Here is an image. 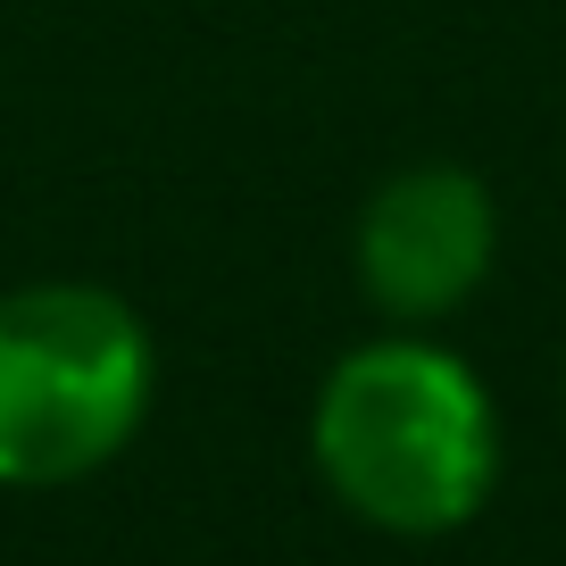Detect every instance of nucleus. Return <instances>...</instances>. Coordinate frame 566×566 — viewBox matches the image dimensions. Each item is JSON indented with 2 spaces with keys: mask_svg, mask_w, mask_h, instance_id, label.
<instances>
[{
  "mask_svg": "<svg viewBox=\"0 0 566 566\" xmlns=\"http://www.w3.org/2000/svg\"><path fill=\"white\" fill-rule=\"evenodd\" d=\"M150 334L101 283H25L0 301V483L51 492L134 442Z\"/></svg>",
  "mask_w": 566,
  "mask_h": 566,
  "instance_id": "f03ea898",
  "label": "nucleus"
},
{
  "mask_svg": "<svg viewBox=\"0 0 566 566\" xmlns=\"http://www.w3.org/2000/svg\"><path fill=\"white\" fill-rule=\"evenodd\" d=\"M317 475L350 516L384 533H450L483 509L500 475V424L467 358L433 342H367L317 391L308 417Z\"/></svg>",
  "mask_w": 566,
  "mask_h": 566,
  "instance_id": "f257e3e1",
  "label": "nucleus"
},
{
  "mask_svg": "<svg viewBox=\"0 0 566 566\" xmlns=\"http://www.w3.org/2000/svg\"><path fill=\"white\" fill-rule=\"evenodd\" d=\"M500 217L467 167H400L358 217V283L400 325H433L492 275Z\"/></svg>",
  "mask_w": 566,
  "mask_h": 566,
  "instance_id": "7ed1b4c3",
  "label": "nucleus"
}]
</instances>
